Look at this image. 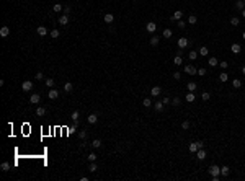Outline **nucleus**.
<instances>
[{
    "instance_id": "nucleus-54",
    "label": "nucleus",
    "mask_w": 245,
    "mask_h": 181,
    "mask_svg": "<svg viewBox=\"0 0 245 181\" xmlns=\"http://www.w3.org/2000/svg\"><path fill=\"white\" fill-rule=\"evenodd\" d=\"M64 13L67 15V13H70V7H64Z\"/></svg>"
},
{
    "instance_id": "nucleus-50",
    "label": "nucleus",
    "mask_w": 245,
    "mask_h": 181,
    "mask_svg": "<svg viewBox=\"0 0 245 181\" xmlns=\"http://www.w3.org/2000/svg\"><path fill=\"white\" fill-rule=\"evenodd\" d=\"M36 80H44V75H43V72H38V74H36Z\"/></svg>"
},
{
    "instance_id": "nucleus-14",
    "label": "nucleus",
    "mask_w": 245,
    "mask_h": 181,
    "mask_svg": "<svg viewBox=\"0 0 245 181\" xmlns=\"http://www.w3.org/2000/svg\"><path fill=\"white\" fill-rule=\"evenodd\" d=\"M36 33L39 34V36H46V34H47V28L46 26H38L36 28Z\"/></svg>"
},
{
    "instance_id": "nucleus-4",
    "label": "nucleus",
    "mask_w": 245,
    "mask_h": 181,
    "mask_svg": "<svg viewBox=\"0 0 245 181\" xmlns=\"http://www.w3.org/2000/svg\"><path fill=\"white\" fill-rule=\"evenodd\" d=\"M185 72L189 75H195V74H198V69L195 65H185Z\"/></svg>"
},
{
    "instance_id": "nucleus-37",
    "label": "nucleus",
    "mask_w": 245,
    "mask_h": 181,
    "mask_svg": "<svg viewBox=\"0 0 245 181\" xmlns=\"http://www.w3.org/2000/svg\"><path fill=\"white\" fill-rule=\"evenodd\" d=\"M173 64H175V65H181V64H183V59H181V55H177V57L173 59Z\"/></svg>"
},
{
    "instance_id": "nucleus-5",
    "label": "nucleus",
    "mask_w": 245,
    "mask_h": 181,
    "mask_svg": "<svg viewBox=\"0 0 245 181\" xmlns=\"http://www.w3.org/2000/svg\"><path fill=\"white\" fill-rule=\"evenodd\" d=\"M39 101H41V96L38 95V93H33V95L30 96V103L31 104H38Z\"/></svg>"
},
{
    "instance_id": "nucleus-28",
    "label": "nucleus",
    "mask_w": 245,
    "mask_h": 181,
    "mask_svg": "<svg viewBox=\"0 0 245 181\" xmlns=\"http://www.w3.org/2000/svg\"><path fill=\"white\" fill-rule=\"evenodd\" d=\"M199 55H204V57H206V55H208L209 54V49H208V47H206V46H203V47H199Z\"/></svg>"
},
{
    "instance_id": "nucleus-38",
    "label": "nucleus",
    "mask_w": 245,
    "mask_h": 181,
    "mask_svg": "<svg viewBox=\"0 0 245 181\" xmlns=\"http://www.w3.org/2000/svg\"><path fill=\"white\" fill-rule=\"evenodd\" d=\"M52 12H56V13H61V12H62V5H61V3H56V5L52 7Z\"/></svg>"
},
{
    "instance_id": "nucleus-3",
    "label": "nucleus",
    "mask_w": 245,
    "mask_h": 181,
    "mask_svg": "<svg viewBox=\"0 0 245 181\" xmlns=\"http://www.w3.org/2000/svg\"><path fill=\"white\" fill-rule=\"evenodd\" d=\"M181 16H183V12L181 10H177V12H173V15L170 16L172 21H178V20H181Z\"/></svg>"
},
{
    "instance_id": "nucleus-44",
    "label": "nucleus",
    "mask_w": 245,
    "mask_h": 181,
    "mask_svg": "<svg viewBox=\"0 0 245 181\" xmlns=\"http://www.w3.org/2000/svg\"><path fill=\"white\" fill-rule=\"evenodd\" d=\"M181 129H183V131L189 129V121H183V123H181Z\"/></svg>"
},
{
    "instance_id": "nucleus-1",
    "label": "nucleus",
    "mask_w": 245,
    "mask_h": 181,
    "mask_svg": "<svg viewBox=\"0 0 245 181\" xmlns=\"http://www.w3.org/2000/svg\"><path fill=\"white\" fill-rule=\"evenodd\" d=\"M208 171H209V175H211V176H219L221 175V168L217 165H211L208 168Z\"/></svg>"
},
{
    "instance_id": "nucleus-31",
    "label": "nucleus",
    "mask_w": 245,
    "mask_h": 181,
    "mask_svg": "<svg viewBox=\"0 0 245 181\" xmlns=\"http://www.w3.org/2000/svg\"><path fill=\"white\" fill-rule=\"evenodd\" d=\"M92 147L93 148H101V140H100V139H95V140L92 142Z\"/></svg>"
},
{
    "instance_id": "nucleus-19",
    "label": "nucleus",
    "mask_w": 245,
    "mask_h": 181,
    "mask_svg": "<svg viewBox=\"0 0 245 181\" xmlns=\"http://www.w3.org/2000/svg\"><path fill=\"white\" fill-rule=\"evenodd\" d=\"M196 96H195V92H188V95H186V101L188 103H195Z\"/></svg>"
},
{
    "instance_id": "nucleus-49",
    "label": "nucleus",
    "mask_w": 245,
    "mask_h": 181,
    "mask_svg": "<svg viewBox=\"0 0 245 181\" xmlns=\"http://www.w3.org/2000/svg\"><path fill=\"white\" fill-rule=\"evenodd\" d=\"M78 137H80V139H85V137H87V131H80V132H78Z\"/></svg>"
},
{
    "instance_id": "nucleus-39",
    "label": "nucleus",
    "mask_w": 245,
    "mask_h": 181,
    "mask_svg": "<svg viewBox=\"0 0 245 181\" xmlns=\"http://www.w3.org/2000/svg\"><path fill=\"white\" fill-rule=\"evenodd\" d=\"M87 158H88V162H96L98 155H96V154H93V152H92V154H88V157H87Z\"/></svg>"
},
{
    "instance_id": "nucleus-36",
    "label": "nucleus",
    "mask_w": 245,
    "mask_h": 181,
    "mask_svg": "<svg viewBox=\"0 0 245 181\" xmlns=\"http://www.w3.org/2000/svg\"><path fill=\"white\" fill-rule=\"evenodd\" d=\"M232 85H234V88H240V86H242V82H240L239 78H234L232 80Z\"/></svg>"
},
{
    "instance_id": "nucleus-20",
    "label": "nucleus",
    "mask_w": 245,
    "mask_h": 181,
    "mask_svg": "<svg viewBox=\"0 0 245 181\" xmlns=\"http://www.w3.org/2000/svg\"><path fill=\"white\" fill-rule=\"evenodd\" d=\"M208 65H211V67H217V65H219V61H217L216 57H209Z\"/></svg>"
},
{
    "instance_id": "nucleus-47",
    "label": "nucleus",
    "mask_w": 245,
    "mask_h": 181,
    "mask_svg": "<svg viewBox=\"0 0 245 181\" xmlns=\"http://www.w3.org/2000/svg\"><path fill=\"white\" fill-rule=\"evenodd\" d=\"M172 104H173V106H178V104H180V98H178V96H175V98L172 100Z\"/></svg>"
},
{
    "instance_id": "nucleus-51",
    "label": "nucleus",
    "mask_w": 245,
    "mask_h": 181,
    "mask_svg": "<svg viewBox=\"0 0 245 181\" xmlns=\"http://www.w3.org/2000/svg\"><path fill=\"white\" fill-rule=\"evenodd\" d=\"M162 101H164V104H170V103H172V100L168 98V96H165V98L162 100Z\"/></svg>"
},
{
    "instance_id": "nucleus-45",
    "label": "nucleus",
    "mask_w": 245,
    "mask_h": 181,
    "mask_svg": "<svg viewBox=\"0 0 245 181\" xmlns=\"http://www.w3.org/2000/svg\"><path fill=\"white\" fill-rule=\"evenodd\" d=\"M219 67H221V69H224V70H226V69L229 67V64H227L226 61H222V62H219Z\"/></svg>"
},
{
    "instance_id": "nucleus-26",
    "label": "nucleus",
    "mask_w": 245,
    "mask_h": 181,
    "mask_svg": "<svg viewBox=\"0 0 245 181\" xmlns=\"http://www.w3.org/2000/svg\"><path fill=\"white\" fill-rule=\"evenodd\" d=\"M72 90H74V85H72L70 82H67V83L64 85V92H65V93H70Z\"/></svg>"
},
{
    "instance_id": "nucleus-57",
    "label": "nucleus",
    "mask_w": 245,
    "mask_h": 181,
    "mask_svg": "<svg viewBox=\"0 0 245 181\" xmlns=\"http://www.w3.org/2000/svg\"><path fill=\"white\" fill-rule=\"evenodd\" d=\"M242 38H243V39H245V31H243V34H242Z\"/></svg>"
},
{
    "instance_id": "nucleus-7",
    "label": "nucleus",
    "mask_w": 245,
    "mask_h": 181,
    "mask_svg": "<svg viewBox=\"0 0 245 181\" xmlns=\"http://www.w3.org/2000/svg\"><path fill=\"white\" fill-rule=\"evenodd\" d=\"M188 44H189V41L186 39V38H180V39H178V47H180V49H185Z\"/></svg>"
},
{
    "instance_id": "nucleus-41",
    "label": "nucleus",
    "mask_w": 245,
    "mask_h": 181,
    "mask_svg": "<svg viewBox=\"0 0 245 181\" xmlns=\"http://www.w3.org/2000/svg\"><path fill=\"white\" fill-rule=\"evenodd\" d=\"M59 29H52L51 31V38H52V39H56V38H59Z\"/></svg>"
},
{
    "instance_id": "nucleus-24",
    "label": "nucleus",
    "mask_w": 245,
    "mask_h": 181,
    "mask_svg": "<svg viewBox=\"0 0 245 181\" xmlns=\"http://www.w3.org/2000/svg\"><path fill=\"white\" fill-rule=\"evenodd\" d=\"M235 8L237 10H243L245 8V0H237V2H235Z\"/></svg>"
},
{
    "instance_id": "nucleus-11",
    "label": "nucleus",
    "mask_w": 245,
    "mask_h": 181,
    "mask_svg": "<svg viewBox=\"0 0 245 181\" xmlns=\"http://www.w3.org/2000/svg\"><path fill=\"white\" fill-rule=\"evenodd\" d=\"M146 29L149 31V33H155V29H157V25H155L154 21H149V23L146 25Z\"/></svg>"
},
{
    "instance_id": "nucleus-55",
    "label": "nucleus",
    "mask_w": 245,
    "mask_h": 181,
    "mask_svg": "<svg viewBox=\"0 0 245 181\" xmlns=\"http://www.w3.org/2000/svg\"><path fill=\"white\" fill-rule=\"evenodd\" d=\"M240 13H242V16L245 18V8H243V10H240Z\"/></svg>"
},
{
    "instance_id": "nucleus-10",
    "label": "nucleus",
    "mask_w": 245,
    "mask_h": 181,
    "mask_svg": "<svg viewBox=\"0 0 245 181\" xmlns=\"http://www.w3.org/2000/svg\"><path fill=\"white\" fill-rule=\"evenodd\" d=\"M103 20H105V23H113L115 21V15H113V13H105V16H103Z\"/></svg>"
},
{
    "instance_id": "nucleus-9",
    "label": "nucleus",
    "mask_w": 245,
    "mask_h": 181,
    "mask_svg": "<svg viewBox=\"0 0 245 181\" xmlns=\"http://www.w3.org/2000/svg\"><path fill=\"white\" fill-rule=\"evenodd\" d=\"M59 25H62V26H65V25H69V15H61L59 16Z\"/></svg>"
},
{
    "instance_id": "nucleus-40",
    "label": "nucleus",
    "mask_w": 245,
    "mask_h": 181,
    "mask_svg": "<svg viewBox=\"0 0 245 181\" xmlns=\"http://www.w3.org/2000/svg\"><path fill=\"white\" fill-rule=\"evenodd\" d=\"M239 23H240V20L237 18V16H232V18H230V25H232V26H237Z\"/></svg>"
},
{
    "instance_id": "nucleus-52",
    "label": "nucleus",
    "mask_w": 245,
    "mask_h": 181,
    "mask_svg": "<svg viewBox=\"0 0 245 181\" xmlns=\"http://www.w3.org/2000/svg\"><path fill=\"white\" fill-rule=\"evenodd\" d=\"M173 78H175V80H180V78H181L180 72H175V74H173Z\"/></svg>"
},
{
    "instance_id": "nucleus-48",
    "label": "nucleus",
    "mask_w": 245,
    "mask_h": 181,
    "mask_svg": "<svg viewBox=\"0 0 245 181\" xmlns=\"http://www.w3.org/2000/svg\"><path fill=\"white\" fill-rule=\"evenodd\" d=\"M198 75H201V77H204V75H206V69H204V67L198 69Z\"/></svg>"
},
{
    "instance_id": "nucleus-35",
    "label": "nucleus",
    "mask_w": 245,
    "mask_h": 181,
    "mask_svg": "<svg viewBox=\"0 0 245 181\" xmlns=\"http://www.w3.org/2000/svg\"><path fill=\"white\" fill-rule=\"evenodd\" d=\"M219 80H221V82H227V80H229V75H227L226 74V72H222V74H219Z\"/></svg>"
},
{
    "instance_id": "nucleus-13",
    "label": "nucleus",
    "mask_w": 245,
    "mask_h": 181,
    "mask_svg": "<svg viewBox=\"0 0 245 181\" xmlns=\"http://www.w3.org/2000/svg\"><path fill=\"white\" fill-rule=\"evenodd\" d=\"M8 34H10V28L8 26H2V28H0V36H2V38H7Z\"/></svg>"
},
{
    "instance_id": "nucleus-2",
    "label": "nucleus",
    "mask_w": 245,
    "mask_h": 181,
    "mask_svg": "<svg viewBox=\"0 0 245 181\" xmlns=\"http://www.w3.org/2000/svg\"><path fill=\"white\" fill-rule=\"evenodd\" d=\"M21 90H23V92H31V90H33V82L25 80V82L21 83Z\"/></svg>"
},
{
    "instance_id": "nucleus-21",
    "label": "nucleus",
    "mask_w": 245,
    "mask_h": 181,
    "mask_svg": "<svg viewBox=\"0 0 245 181\" xmlns=\"http://www.w3.org/2000/svg\"><path fill=\"white\" fill-rule=\"evenodd\" d=\"M229 173H230V168H229V166H226V165L221 166V175H222V176H229Z\"/></svg>"
},
{
    "instance_id": "nucleus-32",
    "label": "nucleus",
    "mask_w": 245,
    "mask_h": 181,
    "mask_svg": "<svg viewBox=\"0 0 245 181\" xmlns=\"http://www.w3.org/2000/svg\"><path fill=\"white\" fill-rule=\"evenodd\" d=\"M0 168H2V171H5V173L10 171V163L8 162H3L2 165H0Z\"/></svg>"
},
{
    "instance_id": "nucleus-53",
    "label": "nucleus",
    "mask_w": 245,
    "mask_h": 181,
    "mask_svg": "<svg viewBox=\"0 0 245 181\" xmlns=\"http://www.w3.org/2000/svg\"><path fill=\"white\" fill-rule=\"evenodd\" d=\"M185 21H181V20H178V28H185Z\"/></svg>"
},
{
    "instance_id": "nucleus-56",
    "label": "nucleus",
    "mask_w": 245,
    "mask_h": 181,
    "mask_svg": "<svg viewBox=\"0 0 245 181\" xmlns=\"http://www.w3.org/2000/svg\"><path fill=\"white\" fill-rule=\"evenodd\" d=\"M242 74L245 75V65H243V67H242Z\"/></svg>"
},
{
    "instance_id": "nucleus-8",
    "label": "nucleus",
    "mask_w": 245,
    "mask_h": 181,
    "mask_svg": "<svg viewBox=\"0 0 245 181\" xmlns=\"http://www.w3.org/2000/svg\"><path fill=\"white\" fill-rule=\"evenodd\" d=\"M196 158H198V160H204V158H206V150H204V147H203V148H198V152H196Z\"/></svg>"
},
{
    "instance_id": "nucleus-22",
    "label": "nucleus",
    "mask_w": 245,
    "mask_h": 181,
    "mask_svg": "<svg viewBox=\"0 0 245 181\" xmlns=\"http://www.w3.org/2000/svg\"><path fill=\"white\" fill-rule=\"evenodd\" d=\"M198 55H199L198 51H189V52H188V57L191 59V61H196V59H198Z\"/></svg>"
},
{
    "instance_id": "nucleus-34",
    "label": "nucleus",
    "mask_w": 245,
    "mask_h": 181,
    "mask_svg": "<svg viewBox=\"0 0 245 181\" xmlns=\"http://www.w3.org/2000/svg\"><path fill=\"white\" fill-rule=\"evenodd\" d=\"M158 41H160V38H158V36H152V38H150V41H149V43H150V46H157V44H158Z\"/></svg>"
},
{
    "instance_id": "nucleus-17",
    "label": "nucleus",
    "mask_w": 245,
    "mask_h": 181,
    "mask_svg": "<svg viewBox=\"0 0 245 181\" xmlns=\"http://www.w3.org/2000/svg\"><path fill=\"white\" fill-rule=\"evenodd\" d=\"M160 93H162L160 86H152V90H150V95H152V96H158Z\"/></svg>"
},
{
    "instance_id": "nucleus-6",
    "label": "nucleus",
    "mask_w": 245,
    "mask_h": 181,
    "mask_svg": "<svg viewBox=\"0 0 245 181\" xmlns=\"http://www.w3.org/2000/svg\"><path fill=\"white\" fill-rule=\"evenodd\" d=\"M47 96H49V100H56L57 96H59V92H57L56 88H51L49 92H47Z\"/></svg>"
},
{
    "instance_id": "nucleus-15",
    "label": "nucleus",
    "mask_w": 245,
    "mask_h": 181,
    "mask_svg": "<svg viewBox=\"0 0 245 181\" xmlns=\"http://www.w3.org/2000/svg\"><path fill=\"white\" fill-rule=\"evenodd\" d=\"M230 51H232L234 54H239V52L242 51V46H240V44H237V43H234L232 46H230Z\"/></svg>"
},
{
    "instance_id": "nucleus-23",
    "label": "nucleus",
    "mask_w": 245,
    "mask_h": 181,
    "mask_svg": "<svg viewBox=\"0 0 245 181\" xmlns=\"http://www.w3.org/2000/svg\"><path fill=\"white\" fill-rule=\"evenodd\" d=\"M96 170H98V165H96L95 162H90V165H88V171H90V173H95Z\"/></svg>"
},
{
    "instance_id": "nucleus-16",
    "label": "nucleus",
    "mask_w": 245,
    "mask_h": 181,
    "mask_svg": "<svg viewBox=\"0 0 245 181\" xmlns=\"http://www.w3.org/2000/svg\"><path fill=\"white\" fill-rule=\"evenodd\" d=\"M198 148H199L198 147V142H193V144L188 145V150L191 152V154H196V152H198Z\"/></svg>"
},
{
    "instance_id": "nucleus-27",
    "label": "nucleus",
    "mask_w": 245,
    "mask_h": 181,
    "mask_svg": "<svg viewBox=\"0 0 245 181\" xmlns=\"http://www.w3.org/2000/svg\"><path fill=\"white\" fill-rule=\"evenodd\" d=\"M44 114H46V109H44L43 106H39V108H36V116H39V117H43Z\"/></svg>"
},
{
    "instance_id": "nucleus-29",
    "label": "nucleus",
    "mask_w": 245,
    "mask_h": 181,
    "mask_svg": "<svg viewBox=\"0 0 245 181\" xmlns=\"http://www.w3.org/2000/svg\"><path fill=\"white\" fill-rule=\"evenodd\" d=\"M142 106L144 108H150V106H152V100H150V98H144L142 100Z\"/></svg>"
},
{
    "instance_id": "nucleus-46",
    "label": "nucleus",
    "mask_w": 245,
    "mask_h": 181,
    "mask_svg": "<svg viewBox=\"0 0 245 181\" xmlns=\"http://www.w3.org/2000/svg\"><path fill=\"white\" fill-rule=\"evenodd\" d=\"M201 98H203V100H204V101H208V100H209V98H211V95H209V93H208V92H204V93H203V95H201Z\"/></svg>"
},
{
    "instance_id": "nucleus-43",
    "label": "nucleus",
    "mask_w": 245,
    "mask_h": 181,
    "mask_svg": "<svg viewBox=\"0 0 245 181\" xmlns=\"http://www.w3.org/2000/svg\"><path fill=\"white\" fill-rule=\"evenodd\" d=\"M70 119L72 121H78V111H74V113L70 114Z\"/></svg>"
},
{
    "instance_id": "nucleus-33",
    "label": "nucleus",
    "mask_w": 245,
    "mask_h": 181,
    "mask_svg": "<svg viewBox=\"0 0 245 181\" xmlns=\"http://www.w3.org/2000/svg\"><path fill=\"white\" fill-rule=\"evenodd\" d=\"M172 34H173V31H172L170 28H165V29H164V38L168 39V38H172Z\"/></svg>"
},
{
    "instance_id": "nucleus-30",
    "label": "nucleus",
    "mask_w": 245,
    "mask_h": 181,
    "mask_svg": "<svg viewBox=\"0 0 245 181\" xmlns=\"http://www.w3.org/2000/svg\"><path fill=\"white\" fill-rule=\"evenodd\" d=\"M188 23H189V25H196V23H198V16H196V15H189Z\"/></svg>"
},
{
    "instance_id": "nucleus-18",
    "label": "nucleus",
    "mask_w": 245,
    "mask_h": 181,
    "mask_svg": "<svg viewBox=\"0 0 245 181\" xmlns=\"http://www.w3.org/2000/svg\"><path fill=\"white\" fill-rule=\"evenodd\" d=\"M96 121H98V116L95 113L88 114V124H96Z\"/></svg>"
},
{
    "instance_id": "nucleus-25",
    "label": "nucleus",
    "mask_w": 245,
    "mask_h": 181,
    "mask_svg": "<svg viewBox=\"0 0 245 181\" xmlns=\"http://www.w3.org/2000/svg\"><path fill=\"white\" fill-rule=\"evenodd\" d=\"M186 88H188V92H195V90L198 88V85H196L195 82H188V85H186Z\"/></svg>"
},
{
    "instance_id": "nucleus-12",
    "label": "nucleus",
    "mask_w": 245,
    "mask_h": 181,
    "mask_svg": "<svg viewBox=\"0 0 245 181\" xmlns=\"http://www.w3.org/2000/svg\"><path fill=\"white\" fill-rule=\"evenodd\" d=\"M164 106H165V104H164V101H155V103H154V109L157 111V113L164 111Z\"/></svg>"
},
{
    "instance_id": "nucleus-42",
    "label": "nucleus",
    "mask_w": 245,
    "mask_h": 181,
    "mask_svg": "<svg viewBox=\"0 0 245 181\" xmlns=\"http://www.w3.org/2000/svg\"><path fill=\"white\" fill-rule=\"evenodd\" d=\"M46 86H47V88H52V86H54V80L52 78H46Z\"/></svg>"
}]
</instances>
